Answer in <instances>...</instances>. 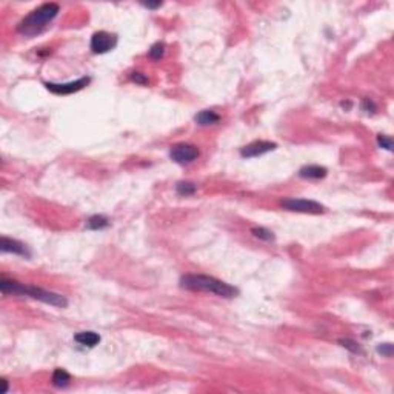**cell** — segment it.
I'll list each match as a JSON object with an SVG mask.
<instances>
[{"instance_id": "cell-1", "label": "cell", "mask_w": 394, "mask_h": 394, "mask_svg": "<svg viewBox=\"0 0 394 394\" xmlns=\"http://www.w3.org/2000/svg\"><path fill=\"white\" fill-rule=\"evenodd\" d=\"M180 286L190 291L211 293L223 299H232L239 296V288H235L226 282H222L213 276L203 274H185L180 277Z\"/></svg>"}, {"instance_id": "cell-2", "label": "cell", "mask_w": 394, "mask_h": 394, "mask_svg": "<svg viewBox=\"0 0 394 394\" xmlns=\"http://www.w3.org/2000/svg\"><path fill=\"white\" fill-rule=\"evenodd\" d=\"M0 290H2V293L5 296L7 294H17V296H23V297L26 296V297L40 300L43 303L57 306V308H66L68 306V300L62 294L46 291V290H42V288H37V286H33V285L19 283L16 280L2 279L0 280Z\"/></svg>"}, {"instance_id": "cell-3", "label": "cell", "mask_w": 394, "mask_h": 394, "mask_svg": "<svg viewBox=\"0 0 394 394\" xmlns=\"http://www.w3.org/2000/svg\"><path fill=\"white\" fill-rule=\"evenodd\" d=\"M57 14H59V5H56V4H45V5L39 7L37 10L31 11L28 16H26L17 25V31L22 36L34 37V36L40 34L48 26V23L52 19H56Z\"/></svg>"}, {"instance_id": "cell-4", "label": "cell", "mask_w": 394, "mask_h": 394, "mask_svg": "<svg viewBox=\"0 0 394 394\" xmlns=\"http://www.w3.org/2000/svg\"><path fill=\"white\" fill-rule=\"evenodd\" d=\"M282 206L288 211L293 213H305V214H321L325 211L324 205H321L316 200H308V199H283Z\"/></svg>"}, {"instance_id": "cell-5", "label": "cell", "mask_w": 394, "mask_h": 394, "mask_svg": "<svg viewBox=\"0 0 394 394\" xmlns=\"http://www.w3.org/2000/svg\"><path fill=\"white\" fill-rule=\"evenodd\" d=\"M170 157L180 165H188L199 157V149L190 143H177L170 149Z\"/></svg>"}, {"instance_id": "cell-6", "label": "cell", "mask_w": 394, "mask_h": 394, "mask_svg": "<svg viewBox=\"0 0 394 394\" xmlns=\"http://www.w3.org/2000/svg\"><path fill=\"white\" fill-rule=\"evenodd\" d=\"M117 45V36L110 34L107 31H99L91 37V49L96 54H105Z\"/></svg>"}, {"instance_id": "cell-7", "label": "cell", "mask_w": 394, "mask_h": 394, "mask_svg": "<svg viewBox=\"0 0 394 394\" xmlns=\"http://www.w3.org/2000/svg\"><path fill=\"white\" fill-rule=\"evenodd\" d=\"M91 82L90 77H82L78 78V81L75 82H68V84H45V87L54 94H59V96H66V94H72V93H77L84 90L88 84Z\"/></svg>"}, {"instance_id": "cell-8", "label": "cell", "mask_w": 394, "mask_h": 394, "mask_svg": "<svg viewBox=\"0 0 394 394\" xmlns=\"http://www.w3.org/2000/svg\"><path fill=\"white\" fill-rule=\"evenodd\" d=\"M276 143L274 142H267V140H257V142H253L250 145H247L245 148L241 149V155L242 157H248V159H251V157H259V155H264L273 149H276Z\"/></svg>"}, {"instance_id": "cell-9", "label": "cell", "mask_w": 394, "mask_h": 394, "mask_svg": "<svg viewBox=\"0 0 394 394\" xmlns=\"http://www.w3.org/2000/svg\"><path fill=\"white\" fill-rule=\"evenodd\" d=\"M2 251L4 253H13V254H19L23 257H31L30 250L26 248L25 244L10 239V238H2Z\"/></svg>"}, {"instance_id": "cell-10", "label": "cell", "mask_w": 394, "mask_h": 394, "mask_svg": "<svg viewBox=\"0 0 394 394\" xmlns=\"http://www.w3.org/2000/svg\"><path fill=\"white\" fill-rule=\"evenodd\" d=\"M74 340L78 345H82V347L94 348L100 342V336L97 333H94V331H82V333H77L74 336Z\"/></svg>"}, {"instance_id": "cell-11", "label": "cell", "mask_w": 394, "mask_h": 394, "mask_svg": "<svg viewBox=\"0 0 394 394\" xmlns=\"http://www.w3.org/2000/svg\"><path fill=\"white\" fill-rule=\"evenodd\" d=\"M327 168L324 167H319V165H306L303 168H300L299 171V176L302 179H314V180H319V179H324L327 176Z\"/></svg>"}, {"instance_id": "cell-12", "label": "cell", "mask_w": 394, "mask_h": 394, "mask_svg": "<svg viewBox=\"0 0 394 394\" xmlns=\"http://www.w3.org/2000/svg\"><path fill=\"white\" fill-rule=\"evenodd\" d=\"M220 120V116L216 114L214 111H209V110H205V111H200L197 116H196V122L202 126H206V125H214Z\"/></svg>"}, {"instance_id": "cell-13", "label": "cell", "mask_w": 394, "mask_h": 394, "mask_svg": "<svg viewBox=\"0 0 394 394\" xmlns=\"http://www.w3.org/2000/svg\"><path fill=\"white\" fill-rule=\"evenodd\" d=\"M71 380V376L63 370V368H57L54 371V374H52V383H54L56 386L62 388V386H66Z\"/></svg>"}, {"instance_id": "cell-14", "label": "cell", "mask_w": 394, "mask_h": 394, "mask_svg": "<svg viewBox=\"0 0 394 394\" xmlns=\"http://www.w3.org/2000/svg\"><path fill=\"white\" fill-rule=\"evenodd\" d=\"M196 190H197L196 183L188 182V180H185V182H179L177 185H176V191H177L180 196H191V194L196 193Z\"/></svg>"}, {"instance_id": "cell-15", "label": "cell", "mask_w": 394, "mask_h": 394, "mask_svg": "<svg viewBox=\"0 0 394 394\" xmlns=\"http://www.w3.org/2000/svg\"><path fill=\"white\" fill-rule=\"evenodd\" d=\"M251 232H253L254 238L260 239V241H265V242H273L274 241L273 231H270V229H267L264 226H256V228L251 229Z\"/></svg>"}, {"instance_id": "cell-16", "label": "cell", "mask_w": 394, "mask_h": 394, "mask_svg": "<svg viewBox=\"0 0 394 394\" xmlns=\"http://www.w3.org/2000/svg\"><path fill=\"white\" fill-rule=\"evenodd\" d=\"M108 225H110L108 219L103 217V216H93L87 222V226L90 229H102V228H107Z\"/></svg>"}, {"instance_id": "cell-17", "label": "cell", "mask_w": 394, "mask_h": 394, "mask_svg": "<svg viewBox=\"0 0 394 394\" xmlns=\"http://www.w3.org/2000/svg\"><path fill=\"white\" fill-rule=\"evenodd\" d=\"M164 54H165V45L161 43V42L154 43V45L149 48V57H151L152 60H159Z\"/></svg>"}, {"instance_id": "cell-18", "label": "cell", "mask_w": 394, "mask_h": 394, "mask_svg": "<svg viewBox=\"0 0 394 394\" xmlns=\"http://www.w3.org/2000/svg\"><path fill=\"white\" fill-rule=\"evenodd\" d=\"M339 344L342 345V347H345L347 350L353 351V353H360V347H359V344H356L354 340H351V339H340V340H339Z\"/></svg>"}, {"instance_id": "cell-19", "label": "cell", "mask_w": 394, "mask_h": 394, "mask_svg": "<svg viewBox=\"0 0 394 394\" xmlns=\"http://www.w3.org/2000/svg\"><path fill=\"white\" fill-rule=\"evenodd\" d=\"M377 143H379V146L385 148L386 151H392V139H391V137L380 134V136L377 137Z\"/></svg>"}, {"instance_id": "cell-20", "label": "cell", "mask_w": 394, "mask_h": 394, "mask_svg": "<svg viewBox=\"0 0 394 394\" xmlns=\"http://www.w3.org/2000/svg\"><path fill=\"white\" fill-rule=\"evenodd\" d=\"M377 353L385 356V357H391L392 356V345L391 344H382L377 347Z\"/></svg>"}, {"instance_id": "cell-21", "label": "cell", "mask_w": 394, "mask_h": 394, "mask_svg": "<svg viewBox=\"0 0 394 394\" xmlns=\"http://www.w3.org/2000/svg\"><path fill=\"white\" fill-rule=\"evenodd\" d=\"M131 78L136 82V84H140V85H145L148 84V78L142 74V72H133V75H131Z\"/></svg>"}, {"instance_id": "cell-22", "label": "cell", "mask_w": 394, "mask_h": 394, "mask_svg": "<svg viewBox=\"0 0 394 394\" xmlns=\"http://www.w3.org/2000/svg\"><path fill=\"white\" fill-rule=\"evenodd\" d=\"M161 5H162L161 2H157V4H149V2H148V4H143V7H146V8H159Z\"/></svg>"}]
</instances>
